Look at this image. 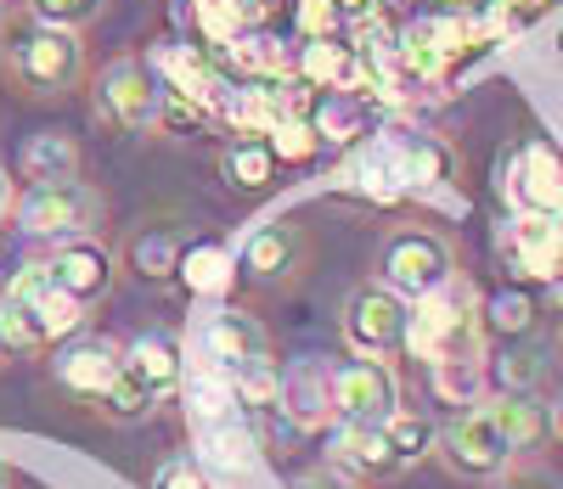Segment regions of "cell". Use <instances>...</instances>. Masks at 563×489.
<instances>
[{"label":"cell","instance_id":"cell-1","mask_svg":"<svg viewBox=\"0 0 563 489\" xmlns=\"http://www.w3.org/2000/svg\"><path fill=\"white\" fill-rule=\"evenodd\" d=\"M406 355L422 360V366H434V360H485V304L462 276L411 304Z\"/></svg>","mask_w":563,"mask_h":489},{"label":"cell","instance_id":"cell-2","mask_svg":"<svg viewBox=\"0 0 563 489\" xmlns=\"http://www.w3.org/2000/svg\"><path fill=\"white\" fill-rule=\"evenodd\" d=\"M0 63L29 96H68L85 79V40L40 18H12L0 29Z\"/></svg>","mask_w":563,"mask_h":489},{"label":"cell","instance_id":"cell-3","mask_svg":"<svg viewBox=\"0 0 563 489\" xmlns=\"http://www.w3.org/2000/svg\"><path fill=\"white\" fill-rule=\"evenodd\" d=\"M389 292H400L406 304L429 299V292L451 287L456 281V248L451 236L429 231V225H395L384 242H378V276Z\"/></svg>","mask_w":563,"mask_h":489},{"label":"cell","instance_id":"cell-4","mask_svg":"<svg viewBox=\"0 0 563 489\" xmlns=\"http://www.w3.org/2000/svg\"><path fill=\"white\" fill-rule=\"evenodd\" d=\"M406 321H411V304L400 292H389L384 281H361L350 287V299L339 310V337L361 360H395L406 355Z\"/></svg>","mask_w":563,"mask_h":489},{"label":"cell","instance_id":"cell-5","mask_svg":"<svg viewBox=\"0 0 563 489\" xmlns=\"http://www.w3.org/2000/svg\"><path fill=\"white\" fill-rule=\"evenodd\" d=\"M434 456L462 484H496L512 462H519V456H512V445H507V433H501V422H496V411H490V400L474 405V411H456L440 427Z\"/></svg>","mask_w":563,"mask_h":489},{"label":"cell","instance_id":"cell-6","mask_svg":"<svg viewBox=\"0 0 563 489\" xmlns=\"http://www.w3.org/2000/svg\"><path fill=\"white\" fill-rule=\"evenodd\" d=\"M18 231L34 242H74V236H97L102 225V198L85 180H52V186H29L18 209Z\"/></svg>","mask_w":563,"mask_h":489},{"label":"cell","instance_id":"cell-7","mask_svg":"<svg viewBox=\"0 0 563 489\" xmlns=\"http://www.w3.org/2000/svg\"><path fill=\"white\" fill-rule=\"evenodd\" d=\"M260 360H271V332H265L260 315L231 310V304H214V310L198 315V326H192V366L238 377V371H249Z\"/></svg>","mask_w":563,"mask_h":489},{"label":"cell","instance_id":"cell-8","mask_svg":"<svg viewBox=\"0 0 563 489\" xmlns=\"http://www.w3.org/2000/svg\"><path fill=\"white\" fill-rule=\"evenodd\" d=\"M333 411L339 422H389L406 411V388L395 360H333Z\"/></svg>","mask_w":563,"mask_h":489},{"label":"cell","instance_id":"cell-9","mask_svg":"<svg viewBox=\"0 0 563 489\" xmlns=\"http://www.w3.org/2000/svg\"><path fill=\"white\" fill-rule=\"evenodd\" d=\"M158 108H164V85L153 74V63L141 57H119L97 74V113L113 124V130H158Z\"/></svg>","mask_w":563,"mask_h":489},{"label":"cell","instance_id":"cell-10","mask_svg":"<svg viewBox=\"0 0 563 489\" xmlns=\"http://www.w3.org/2000/svg\"><path fill=\"white\" fill-rule=\"evenodd\" d=\"M507 203L512 214H558L563 209V153L547 141V135H530L512 146L507 158Z\"/></svg>","mask_w":563,"mask_h":489},{"label":"cell","instance_id":"cell-11","mask_svg":"<svg viewBox=\"0 0 563 489\" xmlns=\"http://www.w3.org/2000/svg\"><path fill=\"white\" fill-rule=\"evenodd\" d=\"M45 276H52V287L68 292L74 304L97 310L108 292H113L119 265H113V248H108V242H97V236H74V242H57V248L45 254Z\"/></svg>","mask_w":563,"mask_h":489},{"label":"cell","instance_id":"cell-12","mask_svg":"<svg viewBox=\"0 0 563 489\" xmlns=\"http://www.w3.org/2000/svg\"><path fill=\"white\" fill-rule=\"evenodd\" d=\"M119 371H124V344L97 337V332H79V337H68V344L52 349L57 388H68L74 400H90V405H97L108 388L119 382Z\"/></svg>","mask_w":563,"mask_h":489},{"label":"cell","instance_id":"cell-13","mask_svg":"<svg viewBox=\"0 0 563 489\" xmlns=\"http://www.w3.org/2000/svg\"><path fill=\"white\" fill-rule=\"evenodd\" d=\"M501 265L525 281H563V231L558 214H512L496 236Z\"/></svg>","mask_w":563,"mask_h":489},{"label":"cell","instance_id":"cell-14","mask_svg":"<svg viewBox=\"0 0 563 489\" xmlns=\"http://www.w3.org/2000/svg\"><path fill=\"white\" fill-rule=\"evenodd\" d=\"M327 462L339 473H350L355 484H389V478L411 473L384 422H339L333 438H327Z\"/></svg>","mask_w":563,"mask_h":489},{"label":"cell","instance_id":"cell-15","mask_svg":"<svg viewBox=\"0 0 563 489\" xmlns=\"http://www.w3.org/2000/svg\"><path fill=\"white\" fill-rule=\"evenodd\" d=\"M238 270H249V281H260V287H288L305 270V231L294 220L254 225L238 248Z\"/></svg>","mask_w":563,"mask_h":489},{"label":"cell","instance_id":"cell-16","mask_svg":"<svg viewBox=\"0 0 563 489\" xmlns=\"http://www.w3.org/2000/svg\"><path fill=\"white\" fill-rule=\"evenodd\" d=\"M147 63H153V74H158L164 90L186 96V102H198V108H209V113L220 108L225 79H220V63L203 52V45H192V40H164Z\"/></svg>","mask_w":563,"mask_h":489},{"label":"cell","instance_id":"cell-17","mask_svg":"<svg viewBox=\"0 0 563 489\" xmlns=\"http://www.w3.org/2000/svg\"><path fill=\"white\" fill-rule=\"evenodd\" d=\"M276 411L288 416L299 433L333 427L339 422V411H333V366H327V360H294L288 371H282Z\"/></svg>","mask_w":563,"mask_h":489},{"label":"cell","instance_id":"cell-18","mask_svg":"<svg viewBox=\"0 0 563 489\" xmlns=\"http://www.w3.org/2000/svg\"><path fill=\"white\" fill-rule=\"evenodd\" d=\"M124 371L164 405L169 394H180V382H186V344L175 332H141V337L124 344Z\"/></svg>","mask_w":563,"mask_h":489},{"label":"cell","instance_id":"cell-19","mask_svg":"<svg viewBox=\"0 0 563 489\" xmlns=\"http://www.w3.org/2000/svg\"><path fill=\"white\" fill-rule=\"evenodd\" d=\"M294 74L316 90H350V96L372 90V74H366L361 52L355 45H339V40H305L294 52Z\"/></svg>","mask_w":563,"mask_h":489},{"label":"cell","instance_id":"cell-20","mask_svg":"<svg viewBox=\"0 0 563 489\" xmlns=\"http://www.w3.org/2000/svg\"><path fill=\"white\" fill-rule=\"evenodd\" d=\"M180 405H186V422L192 433H209V427H225V422H243L238 416V388L231 377L209 371V366H186V382H180Z\"/></svg>","mask_w":563,"mask_h":489},{"label":"cell","instance_id":"cell-21","mask_svg":"<svg viewBox=\"0 0 563 489\" xmlns=\"http://www.w3.org/2000/svg\"><path fill=\"white\" fill-rule=\"evenodd\" d=\"M490 411H496V422H501V433H507V445H512V456H519V462L536 456V451H547L552 433H558L552 405H541V394H496Z\"/></svg>","mask_w":563,"mask_h":489},{"label":"cell","instance_id":"cell-22","mask_svg":"<svg viewBox=\"0 0 563 489\" xmlns=\"http://www.w3.org/2000/svg\"><path fill=\"white\" fill-rule=\"evenodd\" d=\"M220 57H225L231 74H243L249 85H276V79L294 74V52H288V45H282L271 29H254V23L231 40Z\"/></svg>","mask_w":563,"mask_h":489},{"label":"cell","instance_id":"cell-23","mask_svg":"<svg viewBox=\"0 0 563 489\" xmlns=\"http://www.w3.org/2000/svg\"><path fill=\"white\" fill-rule=\"evenodd\" d=\"M395 146H400V180H406V191H440V186H451L456 153H451L440 135L395 130Z\"/></svg>","mask_w":563,"mask_h":489},{"label":"cell","instance_id":"cell-24","mask_svg":"<svg viewBox=\"0 0 563 489\" xmlns=\"http://www.w3.org/2000/svg\"><path fill=\"white\" fill-rule=\"evenodd\" d=\"M231 130L243 135H271L282 119H288V102H282V79L276 85H225L220 108H214Z\"/></svg>","mask_w":563,"mask_h":489},{"label":"cell","instance_id":"cell-25","mask_svg":"<svg viewBox=\"0 0 563 489\" xmlns=\"http://www.w3.org/2000/svg\"><path fill=\"white\" fill-rule=\"evenodd\" d=\"M192 456L203 462L209 478H249V473H260V438L243 422H225V427L198 433V451Z\"/></svg>","mask_w":563,"mask_h":489},{"label":"cell","instance_id":"cell-26","mask_svg":"<svg viewBox=\"0 0 563 489\" xmlns=\"http://www.w3.org/2000/svg\"><path fill=\"white\" fill-rule=\"evenodd\" d=\"M355 186L366 191L372 203H395L406 180H400V146H395V130L389 135H366L361 153H355Z\"/></svg>","mask_w":563,"mask_h":489},{"label":"cell","instance_id":"cell-27","mask_svg":"<svg viewBox=\"0 0 563 489\" xmlns=\"http://www.w3.org/2000/svg\"><path fill=\"white\" fill-rule=\"evenodd\" d=\"M23 180L52 186V180H79V141L68 130H40L23 141Z\"/></svg>","mask_w":563,"mask_h":489},{"label":"cell","instance_id":"cell-28","mask_svg":"<svg viewBox=\"0 0 563 489\" xmlns=\"http://www.w3.org/2000/svg\"><path fill=\"white\" fill-rule=\"evenodd\" d=\"M429 394L451 411H474L490 400V366L485 360H434L429 366Z\"/></svg>","mask_w":563,"mask_h":489},{"label":"cell","instance_id":"cell-29","mask_svg":"<svg viewBox=\"0 0 563 489\" xmlns=\"http://www.w3.org/2000/svg\"><path fill=\"white\" fill-rule=\"evenodd\" d=\"M186 292H198V299H225L231 281H238V254L220 248V242H192V248L180 254V270Z\"/></svg>","mask_w":563,"mask_h":489},{"label":"cell","instance_id":"cell-30","mask_svg":"<svg viewBox=\"0 0 563 489\" xmlns=\"http://www.w3.org/2000/svg\"><path fill=\"white\" fill-rule=\"evenodd\" d=\"M310 130L321 146H361L366 141V102L350 90H321V102L310 108Z\"/></svg>","mask_w":563,"mask_h":489},{"label":"cell","instance_id":"cell-31","mask_svg":"<svg viewBox=\"0 0 563 489\" xmlns=\"http://www.w3.org/2000/svg\"><path fill=\"white\" fill-rule=\"evenodd\" d=\"M180 231L175 225H141L124 248V265L141 276V281H169L180 270Z\"/></svg>","mask_w":563,"mask_h":489},{"label":"cell","instance_id":"cell-32","mask_svg":"<svg viewBox=\"0 0 563 489\" xmlns=\"http://www.w3.org/2000/svg\"><path fill=\"white\" fill-rule=\"evenodd\" d=\"M552 377V355L541 344H530V337H519V344H507L496 355V382L501 394H541V382Z\"/></svg>","mask_w":563,"mask_h":489},{"label":"cell","instance_id":"cell-33","mask_svg":"<svg viewBox=\"0 0 563 489\" xmlns=\"http://www.w3.org/2000/svg\"><path fill=\"white\" fill-rule=\"evenodd\" d=\"M225 180L238 186V191H265L276 180V153L265 146V135H243V141H231L225 146Z\"/></svg>","mask_w":563,"mask_h":489},{"label":"cell","instance_id":"cell-34","mask_svg":"<svg viewBox=\"0 0 563 489\" xmlns=\"http://www.w3.org/2000/svg\"><path fill=\"white\" fill-rule=\"evenodd\" d=\"M186 18H192V23H198V34H203L209 45H220V52H225V45L254 23L249 0H186Z\"/></svg>","mask_w":563,"mask_h":489},{"label":"cell","instance_id":"cell-35","mask_svg":"<svg viewBox=\"0 0 563 489\" xmlns=\"http://www.w3.org/2000/svg\"><path fill=\"white\" fill-rule=\"evenodd\" d=\"M158 411V400L147 394V388H141L130 371H119V382L108 388V394L97 400V416L102 422H113V427H130V422H147Z\"/></svg>","mask_w":563,"mask_h":489},{"label":"cell","instance_id":"cell-36","mask_svg":"<svg viewBox=\"0 0 563 489\" xmlns=\"http://www.w3.org/2000/svg\"><path fill=\"white\" fill-rule=\"evenodd\" d=\"M389 427V438H395V451H400V462L406 467H417V462H429L434 456V445H440V427L429 422V416H422V411H400V416H389L384 422Z\"/></svg>","mask_w":563,"mask_h":489},{"label":"cell","instance_id":"cell-37","mask_svg":"<svg viewBox=\"0 0 563 489\" xmlns=\"http://www.w3.org/2000/svg\"><path fill=\"white\" fill-rule=\"evenodd\" d=\"M536 326V299L530 292H496L485 304V332H501V337H530Z\"/></svg>","mask_w":563,"mask_h":489},{"label":"cell","instance_id":"cell-38","mask_svg":"<svg viewBox=\"0 0 563 489\" xmlns=\"http://www.w3.org/2000/svg\"><path fill=\"white\" fill-rule=\"evenodd\" d=\"M265 146H271V153H276V164H305L310 153H316V130H310V119H299V113H288V119H282L271 135H265Z\"/></svg>","mask_w":563,"mask_h":489},{"label":"cell","instance_id":"cell-39","mask_svg":"<svg viewBox=\"0 0 563 489\" xmlns=\"http://www.w3.org/2000/svg\"><path fill=\"white\" fill-rule=\"evenodd\" d=\"M102 7H108V0H29V18L79 34V29H90V23L102 18Z\"/></svg>","mask_w":563,"mask_h":489},{"label":"cell","instance_id":"cell-40","mask_svg":"<svg viewBox=\"0 0 563 489\" xmlns=\"http://www.w3.org/2000/svg\"><path fill=\"white\" fill-rule=\"evenodd\" d=\"M344 0H299L294 7V23L305 40H339V23H344Z\"/></svg>","mask_w":563,"mask_h":489},{"label":"cell","instance_id":"cell-41","mask_svg":"<svg viewBox=\"0 0 563 489\" xmlns=\"http://www.w3.org/2000/svg\"><path fill=\"white\" fill-rule=\"evenodd\" d=\"M147 489H214V478L203 473V462L192 451H180V456H169V462L153 467V484Z\"/></svg>","mask_w":563,"mask_h":489},{"label":"cell","instance_id":"cell-42","mask_svg":"<svg viewBox=\"0 0 563 489\" xmlns=\"http://www.w3.org/2000/svg\"><path fill=\"white\" fill-rule=\"evenodd\" d=\"M231 388H238V400H243V405H276L282 371H276V360H260V366H249V371L231 377Z\"/></svg>","mask_w":563,"mask_h":489},{"label":"cell","instance_id":"cell-43","mask_svg":"<svg viewBox=\"0 0 563 489\" xmlns=\"http://www.w3.org/2000/svg\"><path fill=\"white\" fill-rule=\"evenodd\" d=\"M490 489H563V478H558V473H547V467H519V462H512Z\"/></svg>","mask_w":563,"mask_h":489},{"label":"cell","instance_id":"cell-44","mask_svg":"<svg viewBox=\"0 0 563 489\" xmlns=\"http://www.w3.org/2000/svg\"><path fill=\"white\" fill-rule=\"evenodd\" d=\"M294 489H366V484H355V478H350V473H339L333 462H321V467L299 473V478H294Z\"/></svg>","mask_w":563,"mask_h":489},{"label":"cell","instance_id":"cell-45","mask_svg":"<svg viewBox=\"0 0 563 489\" xmlns=\"http://www.w3.org/2000/svg\"><path fill=\"white\" fill-rule=\"evenodd\" d=\"M12 209H18V186H12V175H7V164H0V225L12 220Z\"/></svg>","mask_w":563,"mask_h":489},{"label":"cell","instance_id":"cell-46","mask_svg":"<svg viewBox=\"0 0 563 489\" xmlns=\"http://www.w3.org/2000/svg\"><path fill=\"white\" fill-rule=\"evenodd\" d=\"M501 12H530V7H541V0H496Z\"/></svg>","mask_w":563,"mask_h":489},{"label":"cell","instance_id":"cell-47","mask_svg":"<svg viewBox=\"0 0 563 489\" xmlns=\"http://www.w3.org/2000/svg\"><path fill=\"white\" fill-rule=\"evenodd\" d=\"M445 7H451V12H467V7H474V0H445Z\"/></svg>","mask_w":563,"mask_h":489},{"label":"cell","instance_id":"cell-48","mask_svg":"<svg viewBox=\"0 0 563 489\" xmlns=\"http://www.w3.org/2000/svg\"><path fill=\"white\" fill-rule=\"evenodd\" d=\"M552 422H558V433H563V400H558V405H552Z\"/></svg>","mask_w":563,"mask_h":489},{"label":"cell","instance_id":"cell-49","mask_svg":"<svg viewBox=\"0 0 563 489\" xmlns=\"http://www.w3.org/2000/svg\"><path fill=\"white\" fill-rule=\"evenodd\" d=\"M0 489H12V473H7V462H0Z\"/></svg>","mask_w":563,"mask_h":489},{"label":"cell","instance_id":"cell-50","mask_svg":"<svg viewBox=\"0 0 563 489\" xmlns=\"http://www.w3.org/2000/svg\"><path fill=\"white\" fill-rule=\"evenodd\" d=\"M12 360V349H7V337H0V366H7Z\"/></svg>","mask_w":563,"mask_h":489},{"label":"cell","instance_id":"cell-51","mask_svg":"<svg viewBox=\"0 0 563 489\" xmlns=\"http://www.w3.org/2000/svg\"><path fill=\"white\" fill-rule=\"evenodd\" d=\"M271 7V0H249V12H265Z\"/></svg>","mask_w":563,"mask_h":489},{"label":"cell","instance_id":"cell-52","mask_svg":"<svg viewBox=\"0 0 563 489\" xmlns=\"http://www.w3.org/2000/svg\"><path fill=\"white\" fill-rule=\"evenodd\" d=\"M558 231H563V209H558Z\"/></svg>","mask_w":563,"mask_h":489}]
</instances>
